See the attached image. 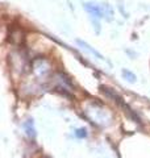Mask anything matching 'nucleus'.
I'll use <instances>...</instances> for the list:
<instances>
[{"instance_id":"1","label":"nucleus","mask_w":150,"mask_h":158,"mask_svg":"<svg viewBox=\"0 0 150 158\" xmlns=\"http://www.w3.org/2000/svg\"><path fill=\"white\" fill-rule=\"evenodd\" d=\"M32 69H33V73L38 78H46L50 74V71H52V65H50V62L46 58L40 57V58L33 59Z\"/></svg>"},{"instance_id":"2","label":"nucleus","mask_w":150,"mask_h":158,"mask_svg":"<svg viewBox=\"0 0 150 158\" xmlns=\"http://www.w3.org/2000/svg\"><path fill=\"white\" fill-rule=\"evenodd\" d=\"M83 8L87 11L90 15V17H95V19H103V9H102V4H98L95 2H87L83 4Z\"/></svg>"},{"instance_id":"3","label":"nucleus","mask_w":150,"mask_h":158,"mask_svg":"<svg viewBox=\"0 0 150 158\" xmlns=\"http://www.w3.org/2000/svg\"><path fill=\"white\" fill-rule=\"evenodd\" d=\"M11 62H12V69L19 70L20 73L24 71V69H25V57L20 52H13L11 54Z\"/></svg>"},{"instance_id":"4","label":"nucleus","mask_w":150,"mask_h":158,"mask_svg":"<svg viewBox=\"0 0 150 158\" xmlns=\"http://www.w3.org/2000/svg\"><path fill=\"white\" fill-rule=\"evenodd\" d=\"M77 44H78V46H79V48H82L84 52H87L88 54H91L92 57H95V58L100 59V61H106V58H104L103 54L100 53V52H98L95 48H92V46L90 45L88 42L83 41V40H77Z\"/></svg>"},{"instance_id":"5","label":"nucleus","mask_w":150,"mask_h":158,"mask_svg":"<svg viewBox=\"0 0 150 158\" xmlns=\"http://www.w3.org/2000/svg\"><path fill=\"white\" fill-rule=\"evenodd\" d=\"M24 131L25 133H27V136L29 138H32V140H34L37 136V132H36V128H34V121H33V118H28L27 121H24Z\"/></svg>"},{"instance_id":"6","label":"nucleus","mask_w":150,"mask_h":158,"mask_svg":"<svg viewBox=\"0 0 150 158\" xmlns=\"http://www.w3.org/2000/svg\"><path fill=\"white\" fill-rule=\"evenodd\" d=\"M102 9H103V19L107 21H112L113 19V9L108 3H102Z\"/></svg>"},{"instance_id":"7","label":"nucleus","mask_w":150,"mask_h":158,"mask_svg":"<svg viewBox=\"0 0 150 158\" xmlns=\"http://www.w3.org/2000/svg\"><path fill=\"white\" fill-rule=\"evenodd\" d=\"M121 77L129 83H136V81H137L136 74H134L133 71H131V70H128V69H123L121 70Z\"/></svg>"},{"instance_id":"8","label":"nucleus","mask_w":150,"mask_h":158,"mask_svg":"<svg viewBox=\"0 0 150 158\" xmlns=\"http://www.w3.org/2000/svg\"><path fill=\"white\" fill-rule=\"evenodd\" d=\"M90 21H91V24H92L94 31L96 32V34H99L100 33V20L95 19V17H90Z\"/></svg>"},{"instance_id":"9","label":"nucleus","mask_w":150,"mask_h":158,"mask_svg":"<svg viewBox=\"0 0 150 158\" xmlns=\"http://www.w3.org/2000/svg\"><path fill=\"white\" fill-rule=\"evenodd\" d=\"M75 136L78 138H86L87 137V129L86 128H78V129L75 131Z\"/></svg>"},{"instance_id":"10","label":"nucleus","mask_w":150,"mask_h":158,"mask_svg":"<svg viewBox=\"0 0 150 158\" xmlns=\"http://www.w3.org/2000/svg\"><path fill=\"white\" fill-rule=\"evenodd\" d=\"M67 3H69V6H70V8L73 9V6H71V2H70V0H67Z\"/></svg>"},{"instance_id":"11","label":"nucleus","mask_w":150,"mask_h":158,"mask_svg":"<svg viewBox=\"0 0 150 158\" xmlns=\"http://www.w3.org/2000/svg\"><path fill=\"white\" fill-rule=\"evenodd\" d=\"M45 158H49V157H45Z\"/></svg>"}]
</instances>
